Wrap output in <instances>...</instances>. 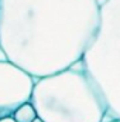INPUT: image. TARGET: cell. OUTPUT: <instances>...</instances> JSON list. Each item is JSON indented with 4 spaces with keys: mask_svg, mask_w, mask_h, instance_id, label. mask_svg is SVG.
Wrapping results in <instances>:
<instances>
[{
    "mask_svg": "<svg viewBox=\"0 0 120 122\" xmlns=\"http://www.w3.org/2000/svg\"><path fill=\"white\" fill-rule=\"evenodd\" d=\"M99 0H0V48L35 80L83 58L100 23Z\"/></svg>",
    "mask_w": 120,
    "mask_h": 122,
    "instance_id": "1",
    "label": "cell"
},
{
    "mask_svg": "<svg viewBox=\"0 0 120 122\" xmlns=\"http://www.w3.org/2000/svg\"><path fill=\"white\" fill-rule=\"evenodd\" d=\"M30 102L44 122H103L107 105L82 60L61 72L37 78Z\"/></svg>",
    "mask_w": 120,
    "mask_h": 122,
    "instance_id": "2",
    "label": "cell"
},
{
    "mask_svg": "<svg viewBox=\"0 0 120 122\" xmlns=\"http://www.w3.org/2000/svg\"><path fill=\"white\" fill-rule=\"evenodd\" d=\"M82 62L107 105V115L120 119V0H103L99 29Z\"/></svg>",
    "mask_w": 120,
    "mask_h": 122,
    "instance_id": "3",
    "label": "cell"
},
{
    "mask_svg": "<svg viewBox=\"0 0 120 122\" xmlns=\"http://www.w3.org/2000/svg\"><path fill=\"white\" fill-rule=\"evenodd\" d=\"M35 78L9 60L0 61V119L30 102Z\"/></svg>",
    "mask_w": 120,
    "mask_h": 122,
    "instance_id": "4",
    "label": "cell"
},
{
    "mask_svg": "<svg viewBox=\"0 0 120 122\" xmlns=\"http://www.w3.org/2000/svg\"><path fill=\"white\" fill-rule=\"evenodd\" d=\"M37 117H38L37 109H35V107H34L31 102L23 104V105L13 114V118L17 122H32Z\"/></svg>",
    "mask_w": 120,
    "mask_h": 122,
    "instance_id": "5",
    "label": "cell"
},
{
    "mask_svg": "<svg viewBox=\"0 0 120 122\" xmlns=\"http://www.w3.org/2000/svg\"><path fill=\"white\" fill-rule=\"evenodd\" d=\"M103 122H120V119L117 118H113V117H110V115H106L105 117V121Z\"/></svg>",
    "mask_w": 120,
    "mask_h": 122,
    "instance_id": "6",
    "label": "cell"
},
{
    "mask_svg": "<svg viewBox=\"0 0 120 122\" xmlns=\"http://www.w3.org/2000/svg\"><path fill=\"white\" fill-rule=\"evenodd\" d=\"M0 122H17L14 118H13V115L11 117H6V118H1L0 119Z\"/></svg>",
    "mask_w": 120,
    "mask_h": 122,
    "instance_id": "7",
    "label": "cell"
},
{
    "mask_svg": "<svg viewBox=\"0 0 120 122\" xmlns=\"http://www.w3.org/2000/svg\"><path fill=\"white\" fill-rule=\"evenodd\" d=\"M32 122H44V119H42V118H40V117H37V118H35Z\"/></svg>",
    "mask_w": 120,
    "mask_h": 122,
    "instance_id": "8",
    "label": "cell"
}]
</instances>
